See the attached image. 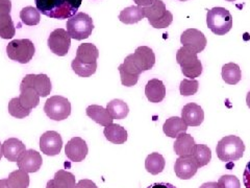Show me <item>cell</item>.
<instances>
[{
    "mask_svg": "<svg viewBox=\"0 0 250 188\" xmlns=\"http://www.w3.org/2000/svg\"><path fill=\"white\" fill-rule=\"evenodd\" d=\"M155 64L153 50L148 46H140L134 53L125 58L123 64L118 67L121 83L125 87H132L138 81L140 74L150 70Z\"/></svg>",
    "mask_w": 250,
    "mask_h": 188,
    "instance_id": "cell-1",
    "label": "cell"
},
{
    "mask_svg": "<svg viewBox=\"0 0 250 188\" xmlns=\"http://www.w3.org/2000/svg\"><path fill=\"white\" fill-rule=\"evenodd\" d=\"M37 10L51 19H69L74 16L83 0H35Z\"/></svg>",
    "mask_w": 250,
    "mask_h": 188,
    "instance_id": "cell-2",
    "label": "cell"
},
{
    "mask_svg": "<svg viewBox=\"0 0 250 188\" xmlns=\"http://www.w3.org/2000/svg\"><path fill=\"white\" fill-rule=\"evenodd\" d=\"M99 50L92 43H83L76 50V57L71 63L73 71L82 77H89L96 72Z\"/></svg>",
    "mask_w": 250,
    "mask_h": 188,
    "instance_id": "cell-3",
    "label": "cell"
},
{
    "mask_svg": "<svg viewBox=\"0 0 250 188\" xmlns=\"http://www.w3.org/2000/svg\"><path fill=\"white\" fill-rule=\"evenodd\" d=\"M245 152V144L238 136L229 135L219 141L216 153L219 160L223 162H232L241 159Z\"/></svg>",
    "mask_w": 250,
    "mask_h": 188,
    "instance_id": "cell-4",
    "label": "cell"
},
{
    "mask_svg": "<svg viewBox=\"0 0 250 188\" xmlns=\"http://www.w3.org/2000/svg\"><path fill=\"white\" fill-rule=\"evenodd\" d=\"M67 33L74 40H83L91 36L94 29L93 19L88 14L77 13L67 21Z\"/></svg>",
    "mask_w": 250,
    "mask_h": 188,
    "instance_id": "cell-5",
    "label": "cell"
},
{
    "mask_svg": "<svg viewBox=\"0 0 250 188\" xmlns=\"http://www.w3.org/2000/svg\"><path fill=\"white\" fill-rule=\"evenodd\" d=\"M176 62L181 66L183 74L190 80H195L202 73V64L197 58V53L188 49L187 47L183 46L177 50Z\"/></svg>",
    "mask_w": 250,
    "mask_h": 188,
    "instance_id": "cell-6",
    "label": "cell"
},
{
    "mask_svg": "<svg viewBox=\"0 0 250 188\" xmlns=\"http://www.w3.org/2000/svg\"><path fill=\"white\" fill-rule=\"evenodd\" d=\"M207 24L214 34L223 36L232 27V16L224 7H213L208 12Z\"/></svg>",
    "mask_w": 250,
    "mask_h": 188,
    "instance_id": "cell-7",
    "label": "cell"
},
{
    "mask_svg": "<svg viewBox=\"0 0 250 188\" xmlns=\"http://www.w3.org/2000/svg\"><path fill=\"white\" fill-rule=\"evenodd\" d=\"M145 17L154 28H166L173 22V15L166 9L162 0H154L151 5L144 7Z\"/></svg>",
    "mask_w": 250,
    "mask_h": 188,
    "instance_id": "cell-8",
    "label": "cell"
},
{
    "mask_svg": "<svg viewBox=\"0 0 250 188\" xmlns=\"http://www.w3.org/2000/svg\"><path fill=\"white\" fill-rule=\"evenodd\" d=\"M35 52V44L29 39H16L6 46L7 57L20 64H27L34 58Z\"/></svg>",
    "mask_w": 250,
    "mask_h": 188,
    "instance_id": "cell-9",
    "label": "cell"
},
{
    "mask_svg": "<svg viewBox=\"0 0 250 188\" xmlns=\"http://www.w3.org/2000/svg\"><path fill=\"white\" fill-rule=\"evenodd\" d=\"M44 111L50 119L61 121L67 119L71 114V104L66 97L54 95L46 100Z\"/></svg>",
    "mask_w": 250,
    "mask_h": 188,
    "instance_id": "cell-10",
    "label": "cell"
},
{
    "mask_svg": "<svg viewBox=\"0 0 250 188\" xmlns=\"http://www.w3.org/2000/svg\"><path fill=\"white\" fill-rule=\"evenodd\" d=\"M47 44L51 52L59 57H64L71 46V38L64 28H57L50 34Z\"/></svg>",
    "mask_w": 250,
    "mask_h": 188,
    "instance_id": "cell-11",
    "label": "cell"
},
{
    "mask_svg": "<svg viewBox=\"0 0 250 188\" xmlns=\"http://www.w3.org/2000/svg\"><path fill=\"white\" fill-rule=\"evenodd\" d=\"M181 43L184 47L192 50L195 53H199L205 50L208 40L205 34L196 28H188L181 36Z\"/></svg>",
    "mask_w": 250,
    "mask_h": 188,
    "instance_id": "cell-12",
    "label": "cell"
},
{
    "mask_svg": "<svg viewBox=\"0 0 250 188\" xmlns=\"http://www.w3.org/2000/svg\"><path fill=\"white\" fill-rule=\"evenodd\" d=\"M11 11V0H0V38L2 39H12L16 34Z\"/></svg>",
    "mask_w": 250,
    "mask_h": 188,
    "instance_id": "cell-13",
    "label": "cell"
},
{
    "mask_svg": "<svg viewBox=\"0 0 250 188\" xmlns=\"http://www.w3.org/2000/svg\"><path fill=\"white\" fill-rule=\"evenodd\" d=\"M198 163L192 155L178 157L174 164L175 175L182 180H189L197 174Z\"/></svg>",
    "mask_w": 250,
    "mask_h": 188,
    "instance_id": "cell-14",
    "label": "cell"
},
{
    "mask_svg": "<svg viewBox=\"0 0 250 188\" xmlns=\"http://www.w3.org/2000/svg\"><path fill=\"white\" fill-rule=\"evenodd\" d=\"M21 84L35 89L42 97L48 96L52 90L50 78L46 74H27L23 78Z\"/></svg>",
    "mask_w": 250,
    "mask_h": 188,
    "instance_id": "cell-15",
    "label": "cell"
},
{
    "mask_svg": "<svg viewBox=\"0 0 250 188\" xmlns=\"http://www.w3.org/2000/svg\"><path fill=\"white\" fill-rule=\"evenodd\" d=\"M62 147V136L56 131H47L40 137V148L46 156H57Z\"/></svg>",
    "mask_w": 250,
    "mask_h": 188,
    "instance_id": "cell-16",
    "label": "cell"
},
{
    "mask_svg": "<svg viewBox=\"0 0 250 188\" xmlns=\"http://www.w3.org/2000/svg\"><path fill=\"white\" fill-rule=\"evenodd\" d=\"M89 153L88 144L81 137H73L70 139L65 146V154L67 158L72 162H82L85 159Z\"/></svg>",
    "mask_w": 250,
    "mask_h": 188,
    "instance_id": "cell-17",
    "label": "cell"
},
{
    "mask_svg": "<svg viewBox=\"0 0 250 188\" xmlns=\"http://www.w3.org/2000/svg\"><path fill=\"white\" fill-rule=\"evenodd\" d=\"M43 159L41 154L35 150H27L20 157L17 161V165L19 169L24 170L26 172H37L41 168Z\"/></svg>",
    "mask_w": 250,
    "mask_h": 188,
    "instance_id": "cell-18",
    "label": "cell"
},
{
    "mask_svg": "<svg viewBox=\"0 0 250 188\" xmlns=\"http://www.w3.org/2000/svg\"><path fill=\"white\" fill-rule=\"evenodd\" d=\"M182 119L188 127H199L205 119V112L200 106L189 103L182 110Z\"/></svg>",
    "mask_w": 250,
    "mask_h": 188,
    "instance_id": "cell-19",
    "label": "cell"
},
{
    "mask_svg": "<svg viewBox=\"0 0 250 188\" xmlns=\"http://www.w3.org/2000/svg\"><path fill=\"white\" fill-rule=\"evenodd\" d=\"M2 154L11 162H17L25 150V144L17 138H10L1 144Z\"/></svg>",
    "mask_w": 250,
    "mask_h": 188,
    "instance_id": "cell-20",
    "label": "cell"
},
{
    "mask_svg": "<svg viewBox=\"0 0 250 188\" xmlns=\"http://www.w3.org/2000/svg\"><path fill=\"white\" fill-rule=\"evenodd\" d=\"M145 95L150 103L158 104L166 96V87L158 78H152L145 86Z\"/></svg>",
    "mask_w": 250,
    "mask_h": 188,
    "instance_id": "cell-21",
    "label": "cell"
},
{
    "mask_svg": "<svg viewBox=\"0 0 250 188\" xmlns=\"http://www.w3.org/2000/svg\"><path fill=\"white\" fill-rule=\"evenodd\" d=\"M75 176L72 172L60 169L56 172L53 179L47 182L46 188H75Z\"/></svg>",
    "mask_w": 250,
    "mask_h": 188,
    "instance_id": "cell-22",
    "label": "cell"
},
{
    "mask_svg": "<svg viewBox=\"0 0 250 188\" xmlns=\"http://www.w3.org/2000/svg\"><path fill=\"white\" fill-rule=\"evenodd\" d=\"M85 113L90 117L92 120L96 123L103 125V127H107V125L112 124L114 118L108 113L106 109L98 105H91L85 110Z\"/></svg>",
    "mask_w": 250,
    "mask_h": 188,
    "instance_id": "cell-23",
    "label": "cell"
},
{
    "mask_svg": "<svg viewBox=\"0 0 250 188\" xmlns=\"http://www.w3.org/2000/svg\"><path fill=\"white\" fill-rule=\"evenodd\" d=\"M195 146L194 138L187 133H182L179 134L175 140L173 148L174 152L178 157L189 156L193 154V150Z\"/></svg>",
    "mask_w": 250,
    "mask_h": 188,
    "instance_id": "cell-24",
    "label": "cell"
},
{
    "mask_svg": "<svg viewBox=\"0 0 250 188\" xmlns=\"http://www.w3.org/2000/svg\"><path fill=\"white\" fill-rule=\"evenodd\" d=\"M18 99L20 104L28 110H33L40 104V95H39L38 92L35 89L22 84H20V95Z\"/></svg>",
    "mask_w": 250,
    "mask_h": 188,
    "instance_id": "cell-25",
    "label": "cell"
},
{
    "mask_svg": "<svg viewBox=\"0 0 250 188\" xmlns=\"http://www.w3.org/2000/svg\"><path fill=\"white\" fill-rule=\"evenodd\" d=\"M104 134L109 142L114 144H123L127 140V131L120 124L112 123L104 130Z\"/></svg>",
    "mask_w": 250,
    "mask_h": 188,
    "instance_id": "cell-26",
    "label": "cell"
},
{
    "mask_svg": "<svg viewBox=\"0 0 250 188\" xmlns=\"http://www.w3.org/2000/svg\"><path fill=\"white\" fill-rule=\"evenodd\" d=\"M188 130V125L186 122L177 116H173L168 118L163 125V131L165 135L170 138H177V136L182 133H186Z\"/></svg>",
    "mask_w": 250,
    "mask_h": 188,
    "instance_id": "cell-27",
    "label": "cell"
},
{
    "mask_svg": "<svg viewBox=\"0 0 250 188\" xmlns=\"http://www.w3.org/2000/svg\"><path fill=\"white\" fill-rule=\"evenodd\" d=\"M145 18L144 7L139 5H131L121 11L119 20L124 24H135Z\"/></svg>",
    "mask_w": 250,
    "mask_h": 188,
    "instance_id": "cell-28",
    "label": "cell"
},
{
    "mask_svg": "<svg viewBox=\"0 0 250 188\" xmlns=\"http://www.w3.org/2000/svg\"><path fill=\"white\" fill-rule=\"evenodd\" d=\"M166 161L163 155L159 153H151L150 155L147 156L145 160V168L149 172V174L155 176L159 175L165 169Z\"/></svg>",
    "mask_w": 250,
    "mask_h": 188,
    "instance_id": "cell-29",
    "label": "cell"
},
{
    "mask_svg": "<svg viewBox=\"0 0 250 188\" xmlns=\"http://www.w3.org/2000/svg\"><path fill=\"white\" fill-rule=\"evenodd\" d=\"M221 75L223 81L229 85H237L242 78L240 66L236 63H229L222 67Z\"/></svg>",
    "mask_w": 250,
    "mask_h": 188,
    "instance_id": "cell-30",
    "label": "cell"
},
{
    "mask_svg": "<svg viewBox=\"0 0 250 188\" xmlns=\"http://www.w3.org/2000/svg\"><path fill=\"white\" fill-rule=\"evenodd\" d=\"M106 110L114 119H124L129 113V108L122 99H113L106 106Z\"/></svg>",
    "mask_w": 250,
    "mask_h": 188,
    "instance_id": "cell-31",
    "label": "cell"
},
{
    "mask_svg": "<svg viewBox=\"0 0 250 188\" xmlns=\"http://www.w3.org/2000/svg\"><path fill=\"white\" fill-rule=\"evenodd\" d=\"M7 185L10 188H28L29 186V176L28 172L17 169L12 171L6 179Z\"/></svg>",
    "mask_w": 250,
    "mask_h": 188,
    "instance_id": "cell-32",
    "label": "cell"
},
{
    "mask_svg": "<svg viewBox=\"0 0 250 188\" xmlns=\"http://www.w3.org/2000/svg\"><path fill=\"white\" fill-rule=\"evenodd\" d=\"M192 156L198 163V166L203 167L208 165L212 159V151L206 144H195Z\"/></svg>",
    "mask_w": 250,
    "mask_h": 188,
    "instance_id": "cell-33",
    "label": "cell"
},
{
    "mask_svg": "<svg viewBox=\"0 0 250 188\" xmlns=\"http://www.w3.org/2000/svg\"><path fill=\"white\" fill-rule=\"evenodd\" d=\"M20 19L25 25L34 26L40 23L41 15H40V12L37 10V7L26 6V7H23L21 10Z\"/></svg>",
    "mask_w": 250,
    "mask_h": 188,
    "instance_id": "cell-34",
    "label": "cell"
},
{
    "mask_svg": "<svg viewBox=\"0 0 250 188\" xmlns=\"http://www.w3.org/2000/svg\"><path fill=\"white\" fill-rule=\"evenodd\" d=\"M7 110H9V113L13 117H15V118H19V119L25 118V117H27L31 112V110L24 108L20 104L18 97L12 98L10 100L9 106H7Z\"/></svg>",
    "mask_w": 250,
    "mask_h": 188,
    "instance_id": "cell-35",
    "label": "cell"
},
{
    "mask_svg": "<svg viewBox=\"0 0 250 188\" xmlns=\"http://www.w3.org/2000/svg\"><path fill=\"white\" fill-rule=\"evenodd\" d=\"M199 89V82L197 80H188L185 78L179 85V92L183 96H190L196 94Z\"/></svg>",
    "mask_w": 250,
    "mask_h": 188,
    "instance_id": "cell-36",
    "label": "cell"
},
{
    "mask_svg": "<svg viewBox=\"0 0 250 188\" xmlns=\"http://www.w3.org/2000/svg\"><path fill=\"white\" fill-rule=\"evenodd\" d=\"M217 183L220 188H241L239 179L232 175H224L220 177Z\"/></svg>",
    "mask_w": 250,
    "mask_h": 188,
    "instance_id": "cell-37",
    "label": "cell"
},
{
    "mask_svg": "<svg viewBox=\"0 0 250 188\" xmlns=\"http://www.w3.org/2000/svg\"><path fill=\"white\" fill-rule=\"evenodd\" d=\"M75 188H98V187L95 183L91 181V180L83 179V180H81V181L75 185Z\"/></svg>",
    "mask_w": 250,
    "mask_h": 188,
    "instance_id": "cell-38",
    "label": "cell"
},
{
    "mask_svg": "<svg viewBox=\"0 0 250 188\" xmlns=\"http://www.w3.org/2000/svg\"><path fill=\"white\" fill-rule=\"evenodd\" d=\"M243 181L244 185L246 188H250V160L247 163V165L245 167L244 174H243Z\"/></svg>",
    "mask_w": 250,
    "mask_h": 188,
    "instance_id": "cell-39",
    "label": "cell"
},
{
    "mask_svg": "<svg viewBox=\"0 0 250 188\" xmlns=\"http://www.w3.org/2000/svg\"><path fill=\"white\" fill-rule=\"evenodd\" d=\"M147 188H176L174 185H172L171 183H154L151 184L150 186H148Z\"/></svg>",
    "mask_w": 250,
    "mask_h": 188,
    "instance_id": "cell-40",
    "label": "cell"
},
{
    "mask_svg": "<svg viewBox=\"0 0 250 188\" xmlns=\"http://www.w3.org/2000/svg\"><path fill=\"white\" fill-rule=\"evenodd\" d=\"M154 0H134V2L139 6H149L152 4Z\"/></svg>",
    "mask_w": 250,
    "mask_h": 188,
    "instance_id": "cell-41",
    "label": "cell"
},
{
    "mask_svg": "<svg viewBox=\"0 0 250 188\" xmlns=\"http://www.w3.org/2000/svg\"><path fill=\"white\" fill-rule=\"evenodd\" d=\"M199 188H220V187H219L217 182H208V183H203Z\"/></svg>",
    "mask_w": 250,
    "mask_h": 188,
    "instance_id": "cell-42",
    "label": "cell"
},
{
    "mask_svg": "<svg viewBox=\"0 0 250 188\" xmlns=\"http://www.w3.org/2000/svg\"><path fill=\"white\" fill-rule=\"evenodd\" d=\"M0 188H10L9 185H7L6 179H1V180H0Z\"/></svg>",
    "mask_w": 250,
    "mask_h": 188,
    "instance_id": "cell-43",
    "label": "cell"
},
{
    "mask_svg": "<svg viewBox=\"0 0 250 188\" xmlns=\"http://www.w3.org/2000/svg\"><path fill=\"white\" fill-rule=\"evenodd\" d=\"M246 103H247V106H248V108L250 109V91L248 92L247 96H246Z\"/></svg>",
    "mask_w": 250,
    "mask_h": 188,
    "instance_id": "cell-44",
    "label": "cell"
},
{
    "mask_svg": "<svg viewBox=\"0 0 250 188\" xmlns=\"http://www.w3.org/2000/svg\"><path fill=\"white\" fill-rule=\"evenodd\" d=\"M2 156H3V154H2V150H1V143H0V160H1Z\"/></svg>",
    "mask_w": 250,
    "mask_h": 188,
    "instance_id": "cell-45",
    "label": "cell"
},
{
    "mask_svg": "<svg viewBox=\"0 0 250 188\" xmlns=\"http://www.w3.org/2000/svg\"><path fill=\"white\" fill-rule=\"evenodd\" d=\"M226 1H230V2H232V1H237V0H226Z\"/></svg>",
    "mask_w": 250,
    "mask_h": 188,
    "instance_id": "cell-46",
    "label": "cell"
},
{
    "mask_svg": "<svg viewBox=\"0 0 250 188\" xmlns=\"http://www.w3.org/2000/svg\"><path fill=\"white\" fill-rule=\"evenodd\" d=\"M179 1H188V0H179Z\"/></svg>",
    "mask_w": 250,
    "mask_h": 188,
    "instance_id": "cell-47",
    "label": "cell"
}]
</instances>
